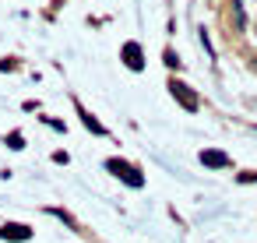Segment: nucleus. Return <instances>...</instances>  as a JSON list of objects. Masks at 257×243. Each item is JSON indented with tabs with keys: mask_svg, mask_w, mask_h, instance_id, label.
I'll use <instances>...</instances> for the list:
<instances>
[{
	"mask_svg": "<svg viewBox=\"0 0 257 243\" xmlns=\"http://www.w3.org/2000/svg\"><path fill=\"white\" fill-rule=\"evenodd\" d=\"M106 169H109V173H116V176H123V180H127L131 187H145V176H141V173H138L134 166L120 162V159H109V162H106Z\"/></svg>",
	"mask_w": 257,
	"mask_h": 243,
	"instance_id": "obj_1",
	"label": "nucleus"
},
{
	"mask_svg": "<svg viewBox=\"0 0 257 243\" xmlns=\"http://www.w3.org/2000/svg\"><path fill=\"white\" fill-rule=\"evenodd\" d=\"M169 92H173V99H180V102H183V109H190V113L201 106V102H197V95L190 92V85H183V81H169Z\"/></svg>",
	"mask_w": 257,
	"mask_h": 243,
	"instance_id": "obj_2",
	"label": "nucleus"
},
{
	"mask_svg": "<svg viewBox=\"0 0 257 243\" xmlns=\"http://www.w3.org/2000/svg\"><path fill=\"white\" fill-rule=\"evenodd\" d=\"M123 64H127L131 71H141V67H145V57H141V46H138V43H127V46H123Z\"/></svg>",
	"mask_w": 257,
	"mask_h": 243,
	"instance_id": "obj_3",
	"label": "nucleus"
},
{
	"mask_svg": "<svg viewBox=\"0 0 257 243\" xmlns=\"http://www.w3.org/2000/svg\"><path fill=\"white\" fill-rule=\"evenodd\" d=\"M201 162L211 166V169H225V166H229V155H225V152H215V148H204V152H201Z\"/></svg>",
	"mask_w": 257,
	"mask_h": 243,
	"instance_id": "obj_4",
	"label": "nucleus"
},
{
	"mask_svg": "<svg viewBox=\"0 0 257 243\" xmlns=\"http://www.w3.org/2000/svg\"><path fill=\"white\" fill-rule=\"evenodd\" d=\"M29 236H32L29 225H4L0 229V239H29Z\"/></svg>",
	"mask_w": 257,
	"mask_h": 243,
	"instance_id": "obj_5",
	"label": "nucleus"
},
{
	"mask_svg": "<svg viewBox=\"0 0 257 243\" xmlns=\"http://www.w3.org/2000/svg\"><path fill=\"white\" fill-rule=\"evenodd\" d=\"M78 113H81V124H85L92 134H106V127H102V124H99V120H95V116H92V113L81 106V102H78Z\"/></svg>",
	"mask_w": 257,
	"mask_h": 243,
	"instance_id": "obj_6",
	"label": "nucleus"
},
{
	"mask_svg": "<svg viewBox=\"0 0 257 243\" xmlns=\"http://www.w3.org/2000/svg\"><path fill=\"white\" fill-rule=\"evenodd\" d=\"M8 145H11L15 152H22V148H25V138H22V134H11V138H8Z\"/></svg>",
	"mask_w": 257,
	"mask_h": 243,
	"instance_id": "obj_7",
	"label": "nucleus"
}]
</instances>
